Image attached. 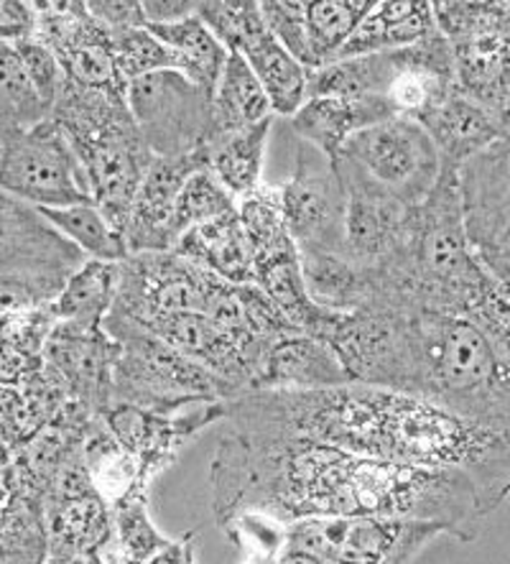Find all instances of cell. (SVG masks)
<instances>
[{
  "label": "cell",
  "instance_id": "1",
  "mask_svg": "<svg viewBox=\"0 0 510 564\" xmlns=\"http://www.w3.org/2000/svg\"><path fill=\"white\" fill-rule=\"evenodd\" d=\"M209 488L220 529L248 513L279 523L378 516L432 523L469 544L488 516L475 482L463 473L372 460L322 442L240 426L220 437Z\"/></svg>",
  "mask_w": 510,
  "mask_h": 564
},
{
  "label": "cell",
  "instance_id": "2",
  "mask_svg": "<svg viewBox=\"0 0 510 564\" xmlns=\"http://www.w3.org/2000/svg\"><path fill=\"white\" fill-rule=\"evenodd\" d=\"M225 422L322 442L372 460L463 473L475 482L485 513L510 496V426L475 422L414 393L362 383L248 391L230 401Z\"/></svg>",
  "mask_w": 510,
  "mask_h": 564
},
{
  "label": "cell",
  "instance_id": "3",
  "mask_svg": "<svg viewBox=\"0 0 510 564\" xmlns=\"http://www.w3.org/2000/svg\"><path fill=\"white\" fill-rule=\"evenodd\" d=\"M48 118L75 149L90 182L93 205L123 236L135 195L153 161L126 95L64 83L62 98Z\"/></svg>",
  "mask_w": 510,
  "mask_h": 564
},
{
  "label": "cell",
  "instance_id": "4",
  "mask_svg": "<svg viewBox=\"0 0 510 564\" xmlns=\"http://www.w3.org/2000/svg\"><path fill=\"white\" fill-rule=\"evenodd\" d=\"M414 337L416 397L475 422L510 426V370L473 319L416 310Z\"/></svg>",
  "mask_w": 510,
  "mask_h": 564
},
{
  "label": "cell",
  "instance_id": "5",
  "mask_svg": "<svg viewBox=\"0 0 510 564\" xmlns=\"http://www.w3.org/2000/svg\"><path fill=\"white\" fill-rule=\"evenodd\" d=\"M102 327L120 345L110 404H133L161 414H176L194 404L238 399L228 383L199 362L182 356L161 337L110 317Z\"/></svg>",
  "mask_w": 510,
  "mask_h": 564
},
{
  "label": "cell",
  "instance_id": "6",
  "mask_svg": "<svg viewBox=\"0 0 510 564\" xmlns=\"http://www.w3.org/2000/svg\"><path fill=\"white\" fill-rule=\"evenodd\" d=\"M414 312L406 307L335 312L317 337L337 352L352 383L416 397Z\"/></svg>",
  "mask_w": 510,
  "mask_h": 564
},
{
  "label": "cell",
  "instance_id": "7",
  "mask_svg": "<svg viewBox=\"0 0 510 564\" xmlns=\"http://www.w3.org/2000/svg\"><path fill=\"white\" fill-rule=\"evenodd\" d=\"M434 15L455 54L459 90L503 123L510 110V3L436 0Z\"/></svg>",
  "mask_w": 510,
  "mask_h": 564
},
{
  "label": "cell",
  "instance_id": "8",
  "mask_svg": "<svg viewBox=\"0 0 510 564\" xmlns=\"http://www.w3.org/2000/svg\"><path fill=\"white\" fill-rule=\"evenodd\" d=\"M432 523L378 516L355 519H302L283 523V546L322 564H414L442 536Z\"/></svg>",
  "mask_w": 510,
  "mask_h": 564
},
{
  "label": "cell",
  "instance_id": "9",
  "mask_svg": "<svg viewBox=\"0 0 510 564\" xmlns=\"http://www.w3.org/2000/svg\"><path fill=\"white\" fill-rule=\"evenodd\" d=\"M335 161L352 166L411 207L424 205L444 174L442 156L426 128L401 116L355 133Z\"/></svg>",
  "mask_w": 510,
  "mask_h": 564
},
{
  "label": "cell",
  "instance_id": "10",
  "mask_svg": "<svg viewBox=\"0 0 510 564\" xmlns=\"http://www.w3.org/2000/svg\"><path fill=\"white\" fill-rule=\"evenodd\" d=\"M0 192L39 209L93 205L85 169L52 118L0 143Z\"/></svg>",
  "mask_w": 510,
  "mask_h": 564
},
{
  "label": "cell",
  "instance_id": "11",
  "mask_svg": "<svg viewBox=\"0 0 510 564\" xmlns=\"http://www.w3.org/2000/svg\"><path fill=\"white\" fill-rule=\"evenodd\" d=\"M128 108L159 159L202 154L213 131V93L182 72H156L128 85Z\"/></svg>",
  "mask_w": 510,
  "mask_h": 564
},
{
  "label": "cell",
  "instance_id": "12",
  "mask_svg": "<svg viewBox=\"0 0 510 564\" xmlns=\"http://www.w3.org/2000/svg\"><path fill=\"white\" fill-rule=\"evenodd\" d=\"M217 276L180 253H143L120 263L118 300L110 319L151 333L156 322L182 312H205Z\"/></svg>",
  "mask_w": 510,
  "mask_h": 564
},
{
  "label": "cell",
  "instance_id": "13",
  "mask_svg": "<svg viewBox=\"0 0 510 564\" xmlns=\"http://www.w3.org/2000/svg\"><path fill=\"white\" fill-rule=\"evenodd\" d=\"M289 236L299 253H343L347 195L335 159L296 141L294 174L281 184Z\"/></svg>",
  "mask_w": 510,
  "mask_h": 564
},
{
  "label": "cell",
  "instance_id": "14",
  "mask_svg": "<svg viewBox=\"0 0 510 564\" xmlns=\"http://www.w3.org/2000/svg\"><path fill=\"white\" fill-rule=\"evenodd\" d=\"M36 39L59 59L67 83L87 90L126 95L110 31L83 0H36Z\"/></svg>",
  "mask_w": 510,
  "mask_h": 564
},
{
  "label": "cell",
  "instance_id": "15",
  "mask_svg": "<svg viewBox=\"0 0 510 564\" xmlns=\"http://www.w3.org/2000/svg\"><path fill=\"white\" fill-rule=\"evenodd\" d=\"M457 182L477 261L490 276L510 281V149L492 143L459 169Z\"/></svg>",
  "mask_w": 510,
  "mask_h": 564
},
{
  "label": "cell",
  "instance_id": "16",
  "mask_svg": "<svg viewBox=\"0 0 510 564\" xmlns=\"http://www.w3.org/2000/svg\"><path fill=\"white\" fill-rule=\"evenodd\" d=\"M335 166L347 195L345 256L368 271L391 269L406 253L419 207L401 203L343 161H335Z\"/></svg>",
  "mask_w": 510,
  "mask_h": 564
},
{
  "label": "cell",
  "instance_id": "17",
  "mask_svg": "<svg viewBox=\"0 0 510 564\" xmlns=\"http://www.w3.org/2000/svg\"><path fill=\"white\" fill-rule=\"evenodd\" d=\"M230 401L194 404L176 414L141 409L133 404H110L100 419L120 447L139 465L141 480L151 486L166 467L176 463L180 449L209 424L228 419Z\"/></svg>",
  "mask_w": 510,
  "mask_h": 564
},
{
  "label": "cell",
  "instance_id": "18",
  "mask_svg": "<svg viewBox=\"0 0 510 564\" xmlns=\"http://www.w3.org/2000/svg\"><path fill=\"white\" fill-rule=\"evenodd\" d=\"M118 352L120 345L105 333V327L59 322L46 343L44 362L59 378L72 401L100 416L112 401Z\"/></svg>",
  "mask_w": 510,
  "mask_h": 564
},
{
  "label": "cell",
  "instance_id": "19",
  "mask_svg": "<svg viewBox=\"0 0 510 564\" xmlns=\"http://www.w3.org/2000/svg\"><path fill=\"white\" fill-rule=\"evenodd\" d=\"M85 261L42 209L0 192V273L69 279Z\"/></svg>",
  "mask_w": 510,
  "mask_h": 564
},
{
  "label": "cell",
  "instance_id": "20",
  "mask_svg": "<svg viewBox=\"0 0 510 564\" xmlns=\"http://www.w3.org/2000/svg\"><path fill=\"white\" fill-rule=\"evenodd\" d=\"M202 169H207L205 154L182 159L153 156L149 172H145L141 182L139 195H135L131 220H128L123 232L128 256L174 251V209L176 203H180L184 184L194 174L202 172Z\"/></svg>",
  "mask_w": 510,
  "mask_h": 564
},
{
  "label": "cell",
  "instance_id": "21",
  "mask_svg": "<svg viewBox=\"0 0 510 564\" xmlns=\"http://www.w3.org/2000/svg\"><path fill=\"white\" fill-rule=\"evenodd\" d=\"M352 383L337 352L312 335H286L269 345L253 391H317Z\"/></svg>",
  "mask_w": 510,
  "mask_h": 564
},
{
  "label": "cell",
  "instance_id": "22",
  "mask_svg": "<svg viewBox=\"0 0 510 564\" xmlns=\"http://www.w3.org/2000/svg\"><path fill=\"white\" fill-rule=\"evenodd\" d=\"M419 123L432 135L444 172L457 174L469 159L498 143L500 128H503L498 116H492L488 108L459 90V85L440 105H434Z\"/></svg>",
  "mask_w": 510,
  "mask_h": 564
},
{
  "label": "cell",
  "instance_id": "23",
  "mask_svg": "<svg viewBox=\"0 0 510 564\" xmlns=\"http://www.w3.org/2000/svg\"><path fill=\"white\" fill-rule=\"evenodd\" d=\"M393 118L386 98H310L291 120L296 141L310 143L335 159L355 133Z\"/></svg>",
  "mask_w": 510,
  "mask_h": 564
},
{
  "label": "cell",
  "instance_id": "24",
  "mask_svg": "<svg viewBox=\"0 0 510 564\" xmlns=\"http://www.w3.org/2000/svg\"><path fill=\"white\" fill-rule=\"evenodd\" d=\"M432 31H436V15L428 0H380L362 19L339 59L409 50Z\"/></svg>",
  "mask_w": 510,
  "mask_h": 564
},
{
  "label": "cell",
  "instance_id": "25",
  "mask_svg": "<svg viewBox=\"0 0 510 564\" xmlns=\"http://www.w3.org/2000/svg\"><path fill=\"white\" fill-rule=\"evenodd\" d=\"M250 64L256 77L261 79L265 95L273 105V112L283 118H294L306 102L310 72L294 56L283 50L281 42L265 26V19L258 21L242 39L238 52Z\"/></svg>",
  "mask_w": 510,
  "mask_h": 564
},
{
  "label": "cell",
  "instance_id": "26",
  "mask_svg": "<svg viewBox=\"0 0 510 564\" xmlns=\"http://www.w3.org/2000/svg\"><path fill=\"white\" fill-rule=\"evenodd\" d=\"M174 253L189 258L192 263L213 271L230 284H256V258L242 232L238 209L192 228L176 243Z\"/></svg>",
  "mask_w": 510,
  "mask_h": 564
},
{
  "label": "cell",
  "instance_id": "27",
  "mask_svg": "<svg viewBox=\"0 0 510 564\" xmlns=\"http://www.w3.org/2000/svg\"><path fill=\"white\" fill-rule=\"evenodd\" d=\"M276 118L261 79L240 54H230L225 72L213 93V131L209 141L248 131ZM207 141V143H209Z\"/></svg>",
  "mask_w": 510,
  "mask_h": 564
},
{
  "label": "cell",
  "instance_id": "28",
  "mask_svg": "<svg viewBox=\"0 0 510 564\" xmlns=\"http://www.w3.org/2000/svg\"><path fill=\"white\" fill-rule=\"evenodd\" d=\"M302 273L306 292L325 310L347 314L376 302V273L352 263L343 253H306L302 256Z\"/></svg>",
  "mask_w": 510,
  "mask_h": 564
},
{
  "label": "cell",
  "instance_id": "29",
  "mask_svg": "<svg viewBox=\"0 0 510 564\" xmlns=\"http://www.w3.org/2000/svg\"><path fill=\"white\" fill-rule=\"evenodd\" d=\"M372 6H376L372 0H310L304 3V69L317 72L337 62Z\"/></svg>",
  "mask_w": 510,
  "mask_h": 564
},
{
  "label": "cell",
  "instance_id": "30",
  "mask_svg": "<svg viewBox=\"0 0 510 564\" xmlns=\"http://www.w3.org/2000/svg\"><path fill=\"white\" fill-rule=\"evenodd\" d=\"M256 286L276 304L289 325L302 335L317 337L335 312L319 307L306 292L299 251L281 253L271 261L256 265Z\"/></svg>",
  "mask_w": 510,
  "mask_h": 564
},
{
  "label": "cell",
  "instance_id": "31",
  "mask_svg": "<svg viewBox=\"0 0 510 564\" xmlns=\"http://www.w3.org/2000/svg\"><path fill=\"white\" fill-rule=\"evenodd\" d=\"M271 126L273 118L256 128H248V131L209 141L205 151H202L209 172L215 174V180L220 182L235 199L248 197L250 192L261 187V172L265 147H269Z\"/></svg>",
  "mask_w": 510,
  "mask_h": 564
},
{
  "label": "cell",
  "instance_id": "32",
  "mask_svg": "<svg viewBox=\"0 0 510 564\" xmlns=\"http://www.w3.org/2000/svg\"><path fill=\"white\" fill-rule=\"evenodd\" d=\"M120 263L85 261L64 284L54 302V314L59 322L72 325L102 327L118 300Z\"/></svg>",
  "mask_w": 510,
  "mask_h": 564
},
{
  "label": "cell",
  "instance_id": "33",
  "mask_svg": "<svg viewBox=\"0 0 510 564\" xmlns=\"http://www.w3.org/2000/svg\"><path fill=\"white\" fill-rule=\"evenodd\" d=\"M172 542L153 527L149 513V488H135L112 506V542L102 552L108 564H145Z\"/></svg>",
  "mask_w": 510,
  "mask_h": 564
},
{
  "label": "cell",
  "instance_id": "34",
  "mask_svg": "<svg viewBox=\"0 0 510 564\" xmlns=\"http://www.w3.org/2000/svg\"><path fill=\"white\" fill-rule=\"evenodd\" d=\"M85 465L97 494L105 498L110 509L135 488H151L141 480L139 465L118 445L100 416L85 432Z\"/></svg>",
  "mask_w": 510,
  "mask_h": 564
},
{
  "label": "cell",
  "instance_id": "35",
  "mask_svg": "<svg viewBox=\"0 0 510 564\" xmlns=\"http://www.w3.org/2000/svg\"><path fill=\"white\" fill-rule=\"evenodd\" d=\"M161 42L182 56L186 77L205 87V90L215 93L217 83H220L225 64L230 59V52L225 50L220 39H217L205 21L197 13L189 15L172 26H149Z\"/></svg>",
  "mask_w": 510,
  "mask_h": 564
},
{
  "label": "cell",
  "instance_id": "36",
  "mask_svg": "<svg viewBox=\"0 0 510 564\" xmlns=\"http://www.w3.org/2000/svg\"><path fill=\"white\" fill-rule=\"evenodd\" d=\"M238 217L246 232L256 265H261L281 253L299 251L289 236L286 217H283L281 187L261 184L248 197L238 199Z\"/></svg>",
  "mask_w": 510,
  "mask_h": 564
},
{
  "label": "cell",
  "instance_id": "37",
  "mask_svg": "<svg viewBox=\"0 0 510 564\" xmlns=\"http://www.w3.org/2000/svg\"><path fill=\"white\" fill-rule=\"evenodd\" d=\"M48 112L13 44L0 42V143L44 123Z\"/></svg>",
  "mask_w": 510,
  "mask_h": 564
},
{
  "label": "cell",
  "instance_id": "38",
  "mask_svg": "<svg viewBox=\"0 0 510 564\" xmlns=\"http://www.w3.org/2000/svg\"><path fill=\"white\" fill-rule=\"evenodd\" d=\"M46 220L62 232L69 243L85 253L87 261L123 263L128 261V248L120 232L112 228L95 205H77L62 209H42Z\"/></svg>",
  "mask_w": 510,
  "mask_h": 564
},
{
  "label": "cell",
  "instance_id": "39",
  "mask_svg": "<svg viewBox=\"0 0 510 564\" xmlns=\"http://www.w3.org/2000/svg\"><path fill=\"white\" fill-rule=\"evenodd\" d=\"M238 209V199H235L220 182L215 180V174L209 169H202L184 184L180 203L174 209L172 220V238L174 248L192 228L213 223L217 217L230 215Z\"/></svg>",
  "mask_w": 510,
  "mask_h": 564
},
{
  "label": "cell",
  "instance_id": "40",
  "mask_svg": "<svg viewBox=\"0 0 510 564\" xmlns=\"http://www.w3.org/2000/svg\"><path fill=\"white\" fill-rule=\"evenodd\" d=\"M112 44H116L118 72L126 85L156 75V72H182L186 75L182 56L161 42L149 26L112 36Z\"/></svg>",
  "mask_w": 510,
  "mask_h": 564
},
{
  "label": "cell",
  "instance_id": "41",
  "mask_svg": "<svg viewBox=\"0 0 510 564\" xmlns=\"http://www.w3.org/2000/svg\"><path fill=\"white\" fill-rule=\"evenodd\" d=\"M64 284H67V276L0 273V319L52 307Z\"/></svg>",
  "mask_w": 510,
  "mask_h": 564
},
{
  "label": "cell",
  "instance_id": "42",
  "mask_svg": "<svg viewBox=\"0 0 510 564\" xmlns=\"http://www.w3.org/2000/svg\"><path fill=\"white\" fill-rule=\"evenodd\" d=\"M13 46L21 56L23 67H26V75L31 79V85H34L39 100L44 102L46 112L52 116L54 105L62 98L64 83H67L59 59H56L54 52L48 50L46 44L39 42L36 36L23 39V42H15Z\"/></svg>",
  "mask_w": 510,
  "mask_h": 564
},
{
  "label": "cell",
  "instance_id": "43",
  "mask_svg": "<svg viewBox=\"0 0 510 564\" xmlns=\"http://www.w3.org/2000/svg\"><path fill=\"white\" fill-rule=\"evenodd\" d=\"M56 319L54 304L26 314H15V317L0 319V343L11 345L13 350L23 352L29 358H44L48 337L54 335Z\"/></svg>",
  "mask_w": 510,
  "mask_h": 564
},
{
  "label": "cell",
  "instance_id": "44",
  "mask_svg": "<svg viewBox=\"0 0 510 564\" xmlns=\"http://www.w3.org/2000/svg\"><path fill=\"white\" fill-rule=\"evenodd\" d=\"M87 8L110 31V36L149 26L141 0H90Z\"/></svg>",
  "mask_w": 510,
  "mask_h": 564
},
{
  "label": "cell",
  "instance_id": "45",
  "mask_svg": "<svg viewBox=\"0 0 510 564\" xmlns=\"http://www.w3.org/2000/svg\"><path fill=\"white\" fill-rule=\"evenodd\" d=\"M36 34V8L21 0H0V42L15 44Z\"/></svg>",
  "mask_w": 510,
  "mask_h": 564
},
{
  "label": "cell",
  "instance_id": "46",
  "mask_svg": "<svg viewBox=\"0 0 510 564\" xmlns=\"http://www.w3.org/2000/svg\"><path fill=\"white\" fill-rule=\"evenodd\" d=\"M194 0H143V13L149 26H172L197 13Z\"/></svg>",
  "mask_w": 510,
  "mask_h": 564
},
{
  "label": "cell",
  "instance_id": "47",
  "mask_svg": "<svg viewBox=\"0 0 510 564\" xmlns=\"http://www.w3.org/2000/svg\"><path fill=\"white\" fill-rule=\"evenodd\" d=\"M194 531L180 539H172L164 550L153 554L145 564H194Z\"/></svg>",
  "mask_w": 510,
  "mask_h": 564
},
{
  "label": "cell",
  "instance_id": "48",
  "mask_svg": "<svg viewBox=\"0 0 510 564\" xmlns=\"http://www.w3.org/2000/svg\"><path fill=\"white\" fill-rule=\"evenodd\" d=\"M11 447H8L6 445V442H3V437H0V465H8V460H11Z\"/></svg>",
  "mask_w": 510,
  "mask_h": 564
},
{
  "label": "cell",
  "instance_id": "49",
  "mask_svg": "<svg viewBox=\"0 0 510 564\" xmlns=\"http://www.w3.org/2000/svg\"><path fill=\"white\" fill-rule=\"evenodd\" d=\"M508 149H510V147H508Z\"/></svg>",
  "mask_w": 510,
  "mask_h": 564
}]
</instances>
